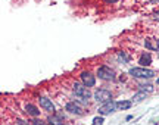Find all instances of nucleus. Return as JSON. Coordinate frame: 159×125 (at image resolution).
<instances>
[{
  "mask_svg": "<svg viewBox=\"0 0 159 125\" xmlns=\"http://www.w3.org/2000/svg\"><path fill=\"white\" fill-rule=\"evenodd\" d=\"M94 99H96L97 102H102V103L112 102V93L108 90H97L94 93Z\"/></svg>",
  "mask_w": 159,
  "mask_h": 125,
  "instance_id": "4",
  "label": "nucleus"
},
{
  "mask_svg": "<svg viewBox=\"0 0 159 125\" xmlns=\"http://www.w3.org/2000/svg\"><path fill=\"white\" fill-rule=\"evenodd\" d=\"M105 2H106V3H116L118 0H105Z\"/></svg>",
  "mask_w": 159,
  "mask_h": 125,
  "instance_id": "20",
  "label": "nucleus"
},
{
  "mask_svg": "<svg viewBox=\"0 0 159 125\" xmlns=\"http://www.w3.org/2000/svg\"><path fill=\"white\" fill-rule=\"evenodd\" d=\"M93 125H103V118L102 116H97L93 119Z\"/></svg>",
  "mask_w": 159,
  "mask_h": 125,
  "instance_id": "16",
  "label": "nucleus"
},
{
  "mask_svg": "<svg viewBox=\"0 0 159 125\" xmlns=\"http://www.w3.org/2000/svg\"><path fill=\"white\" fill-rule=\"evenodd\" d=\"M153 18H155V19H156V21H158V22H159V11H158V12H156V13H155V15H153Z\"/></svg>",
  "mask_w": 159,
  "mask_h": 125,
  "instance_id": "19",
  "label": "nucleus"
},
{
  "mask_svg": "<svg viewBox=\"0 0 159 125\" xmlns=\"http://www.w3.org/2000/svg\"><path fill=\"white\" fill-rule=\"evenodd\" d=\"M149 2H152V3H159V0H149Z\"/></svg>",
  "mask_w": 159,
  "mask_h": 125,
  "instance_id": "21",
  "label": "nucleus"
},
{
  "mask_svg": "<svg viewBox=\"0 0 159 125\" xmlns=\"http://www.w3.org/2000/svg\"><path fill=\"white\" fill-rule=\"evenodd\" d=\"M63 121H65V118H63L62 114H55L49 118V122H50L52 125H62Z\"/></svg>",
  "mask_w": 159,
  "mask_h": 125,
  "instance_id": "10",
  "label": "nucleus"
},
{
  "mask_svg": "<svg viewBox=\"0 0 159 125\" xmlns=\"http://www.w3.org/2000/svg\"><path fill=\"white\" fill-rule=\"evenodd\" d=\"M139 63L142 65L143 68H146V66H149V65L152 63V56H150L149 53H142V56L139 59Z\"/></svg>",
  "mask_w": 159,
  "mask_h": 125,
  "instance_id": "11",
  "label": "nucleus"
},
{
  "mask_svg": "<svg viewBox=\"0 0 159 125\" xmlns=\"http://www.w3.org/2000/svg\"><path fill=\"white\" fill-rule=\"evenodd\" d=\"M33 125H44V122H43V121H40V119H34L33 121Z\"/></svg>",
  "mask_w": 159,
  "mask_h": 125,
  "instance_id": "17",
  "label": "nucleus"
},
{
  "mask_svg": "<svg viewBox=\"0 0 159 125\" xmlns=\"http://www.w3.org/2000/svg\"><path fill=\"white\" fill-rule=\"evenodd\" d=\"M72 90H74V93L77 96L81 97V99H84V100H87V99L91 97V93L89 91V88H87L84 84L81 85V84H77V83H75L74 87H72Z\"/></svg>",
  "mask_w": 159,
  "mask_h": 125,
  "instance_id": "3",
  "label": "nucleus"
},
{
  "mask_svg": "<svg viewBox=\"0 0 159 125\" xmlns=\"http://www.w3.org/2000/svg\"><path fill=\"white\" fill-rule=\"evenodd\" d=\"M25 110H27V114L31 115V116H39V115H40V110L35 108L34 105H27Z\"/></svg>",
  "mask_w": 159,
  "mask_h": 125,
  "instance_id": "12",
  "label": "nucleus"
},
{
  "mask_svg": "<svg viewBox=\"0 0 159 125\" xmlns=\"http://www.w3.org/2000/svg\"><path fill=\"white\" fill-rule=\"evenodd\" d=\"M115 109H116V103H114V102L103 103L102 106L99 108V114L100 115H109L111 112H114Z\"/></svg>",
  "mask_w": 159,
  "mask_h": 125,
  "instance_id": "7",
  "label": "nucleus"
},
{
  "mask_svg": "<svg viewBox=\"0 0 159 125\" xmlns=\"http://www.w3.org/2000/svg\"><path fill=\"white\" fill-rule=\"evenodd\" d=\"M130 75L136 77V78H152L155 72L148 68H133L130 69Z\"/></svg>",
  "mask_w": 159,
  "mask_h": 125,
  "instance_id": "1",
  "label": "nucleus"
},
{
  "mask_svg": "<svg viewBox=\"0 0 159 125\" xmlns=\"http://www.w3.org/2000/svg\"><path fill=\"white\" fill-rule=\"evenodd\" d=\"M65 109H66L68 112H71V114H74V115H83V114H84V109H83V106H81L78 102H69V103H66Z\"/></svg>",
  "mask_w": 159,
  "mask_h": 125,
  "instance_id": "5",
  "label": "nucleus"
},
{
  "mask_svg": "<svg viewBox=\"0 0 159 125\" xmlns=\"http://www.w3.org/2000/svg\"><path fill=\"white\" fill-rule=\"evenodd\" d=\"M146 96H148V93L142 90V91H139V93H136V94H134L133 100H134V102H142V100H144V99H146Z\"/></svg>",
  "mask_w": 159,
  "mask_h": 125,
  "instance_id": "14",
  "label": "nucleus"
},
{
  "mask_svg": "<svg viewBox=\"0 0 159 125\" xmlns=\"http://www.w3.org/2000/svg\"><path fill=\"white\" fill-rule=\"evenodd\" d=\"M97 75H99V78H100V80H105V81L115 80V72L109 68V66H105V65L97 69Z\"/></svg>",
  "mask_w": 159,
  "mask_h": 125,
  "instance_id": "2",
  "label": "nucleus"
},
{
  "mask_svg": "<svg viewBox=\"0 0 159 125\" xmlns=\"http://www.w3.org/2000/svg\"><path fill=\"white\" fill-rule=\"evenodd\" d=\"M140 87H142V90L146 91V93H152V91H153V87L150 84H143V85H140Z\"/></svg>",
  "mask_w": 159,
  "mask_h": 125,
  "instance_id": "15",
  "label": "nucleus"
},
{
  "mask_svg": "<svg viewBox=\"0 0 159 125\" xmlns=\"http://www.w3.org/2000/svg\"><path fill=\"white\" fill-rule=\"evenodd\" d=\"M16 125H28V122H25V121H22V119H18Z\"/></svg>",
  "mask_w": 159,
  "mask_h": 125,
  "instance_id": "18",
  "label": "nucleus"
},
{
  "mask_svg": "<svg viewBox=\"0 0 159 125\" xmlns=\"http://www.w3.org/2000/svg\"><path fill=\"white\" fill-rule=\"evenodd\" d=\"M40 106L44 109V110H50V112H53L55 110V106H53V103H52L50 99H47V97H40Z\"/></svg>",
  "mask_w": 159,
  "mask_h": 125,
  "instance_id": "8",
  "label": "nucleus"
},
{
  "mask_svg": "<svg viewBox=\"0 0 159 125\" xmlns=\"http://www.w3.org/2000/svg\"><path fill=\"white\" fill-rule=\"evenodd\" d=\"M158 84H159V78H158Z\"/></svg>",
  "mask_w": 159,
  "mask_h": 125,
  "instance_id": "22",
  "label": "nucleus"
},
{
  "mask_svg": "<svg viewBox=\"0 0 159 125\" xmlns=\"http://www.w3.org/2000/svg\"><path fill=\"white\" fill-rule=\"evenodd\" d=\"M131 108V102L128 100H121V102H116V109L118 110H125V109Z\"/></svg>",
  "mask_w": 159,
  "mask_h": 125,
  "instance_id": "13",
  "label": "nucleus"
},
{
  "mask_svg": "<svg viewBox=\"0 0 159 125\" xmlns=\"http://www.w3.org/2000/svg\"><path fill=\"white\" fill-rule=\"evenodd\" d=\"M81 81H83V84L85 87H94V84H96V78L90 72H83L81 74Z\"/></svg>",
  "mask_w": 159,
  "mask_h": 125,
  "instance_id": "6",
  "label": "nucleus"
},
{
  "mask_svg": "<svg viewBox=\"0 0 159 125\" xmlns=\"http://www.w3.org/2000/svg\"><path fill=\"white\" fill-rule=\"evenodd\" d=\"M144 44H146V49H149V50H159V40H156V38H148Z\"/></svg>",
  "mask_w": 159,
  "mask_h": 125,
  "instance_id": "9",
  "label": "nucleus"
}]
</instances>
